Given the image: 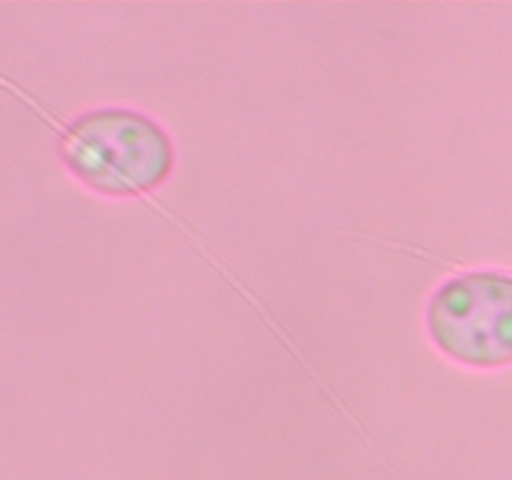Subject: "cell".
<instances>
[{
	"instance_id": "1",
	"label": "cell",
	"mask_w": 512,
	"mask_h": 480,
	"mask_svg": "<svg viewBox=\"0 0 512 480\" xmlns=\"http://www.w3.org/2000/svg\"><path fill=\"white\" fill-rule=\"evenodd\" d=\"M70 168L100 190H143L163 180L170 145L148 118L125 110H103L78 120L63 140Z\"/></svg>"
},
{
	"instance_id": "2",
	"label": "cell",
	"mask_w": 512,
	"mask_h": 480,
	"mask_svg": "<svg viewBox=\"0 0 512 480\" xmlns=\"http://www.w3.org/2000/svg\"><path fill=\"white\" fill-rule=\"evenodd\" d=\"M435 343L465 365L498 368L512 363V278L475 273L455 278L430 305Z\"/></svg>"
}]
</instances>
